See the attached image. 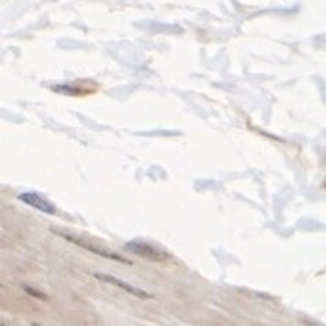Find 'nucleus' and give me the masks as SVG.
<instances>
[{
    "mask_svg": "<svg viewBox=\"0 0 326 326\" xmlns=\"http://www.w3.org/2000/svg\"><path fill=\"white\" fill-rule=\"evenodd\" d=\"M125 249L130 251V253H134V255L141 257V259L151 260V262H167V260L171 259L169 253H165V251H161L159 247H156V246H151V244L141 242V240L126 242Z\"/></svg>",
    "mask_w": 326,
    "mask_h": 326,
    "instance_id": "nucleus-1",
    "label": "nucleus"
},
{
    "mask_svg": "<svg viewBox=\"0 0 326 326\" xmlns=\"http://www.w3.org/2000/svg\"><path fill=\"white\" fill-rule=\"evenodd\" d=\"M63 237L66 240H70V242H74V244H77V246H81V247H84V249H88L90 253H97V255L105 257V259H112V260H116V262H129V260H125L123 257L116 255V253H112V251L103 249L101 246H96V244L88 242V240H84V239H79V237H71V234H63Z\"/></svg>",
    "mask_w": 326,
    "mask_h": 326,
    "instance_id": "nucleus-2",
    "label": "nucleus"
},
{
    "mask_svg": "<svg viewBox=\"0 0 326 326\" xmlns=\"http://www.w3.org/2000/svg\"><path fill=\"white\" fill-rule=\"evenodd\" d=\"M19 200L28 204L29 207H35V209L42 211V213L46 214H55V207L50 204L48 200H44L42 196H39L37 192H22L19 194Z\"/></svg>",
    "mask_w": 326,
    "mask_h": 326,
    "instance_id": "nucleus-3",
    "label": "nucleus"
},
{
    "mask_svg": "<svg viewBox=\"0 0 326 326\" xmlns=\"http://www.w3.org/2000/svg\"><path fill=\"white\" fill-rule=\"evenodd\" d=\"M96 279H99V280H103V282H108V284H114V286H117V288H121V289H125L126 293H130V295H134V297H139V299H152L149 293H145L143 289H139V288H136V286H132V284H129V282H123V280H119V279H116V277H110V275H94Z\"/></svg>",
    "mask_w": 326,
    "mask_h": 326,
    "instance_id": "nucleus-4",
    "label": "nucleus"
},
{
    "mask_svg": "<svg viewBox=\"0 0 326 326\" xmlns=\"http://www.w3.org/2000/svg\"><path fill=\"white\" fill-rule=\"evenodd\" d=\"M26 292L29 293V295H33V297H39V299H46L44 297V295H42V293H39V292H35V289H31V288H24Z\"/></svg>",
    "mask_w": 326,
    "mask_h": 326,
    "instance_id": "nucleus-5",
    "label": "nucleus"
}]
</instances>
